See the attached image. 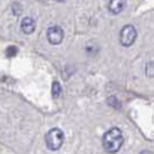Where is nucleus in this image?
<instances>
[{"mask_svg": "<svg viewBox=\"0 0 154 154\" xmlns=\"http://www.w3.org/2000/svg\"><path fill=\"white\" fill-rule=\"evenodd\" d=\"M124 143V138L122 131L117 128H112L109 131H107L102 139V145L106 152L114 154L121 149V147Z\"/></svg>", "mask_w": 154, "mask_h": 154, "instance_id": "obj_1", "label": "nucleus"}, {"mask_svg": "<svg viewBox=\"0 0 154 154\" xmlns=\"http://www.w3.org/2000/svg\"><path fill=\"white\" fill-rule=\"evenodd\" d=\"M45 143L49 149H51V151L59 149L62 147L63 143H64V132L58 128L51 129L46 133Z\"/></svg>", "mask_w": 154, "mask_h": 154, "instance_id": "obj_2", "label": "nucleus"}, {"mask_svg": "<svg viewBox=\"0 0 154 154\" xmlns=\"http://www.w3.org/2000/svg\"><path fill=\"white\" fill-rule=\"evenodd\" d=\"M137 38V30L132 24H128L123 27L119 34V42L123 46H130L134 43Z\"/></svg>", "mask_w": 154, "mask_h": 154, "instance_id": "obj_3", "label": "nucleus"}, {"mask_svg": "<svg viewBox=\"0 0 154 154\" xmlns=\"http://www.w3.org/2000/svg\"><path fill=\"white\" fill-rule=\"evenodd\" d=\"M46 37L50 44L52 45H57V44H60L64 39V31L60 27L58 26H54V27H50L48 29L46 32Z\"/></svg>", "mask_w": 154, "mask_h": 154, "instance_id": "obj_4", "label": "nucleus"}, {"mask_svg": "<svg viewBox=\"0 0 154 154\" xmlns=\"http://www.w3.org/2000/svg\"><path fill=\"white\" fill-rule=\"evenodd\" d=\"M35 28H36V23L32 17H24L21 21V30L24 34H27V35L32 34L35 31Z\"/></svg>", "mask_w": 154, "mask_h": 154, "instance_id": "obj_5", "label": "nucleus"}, {"mask_svg": "<svg viewBox=\"0 0 154 154\" xmlns=\"http://www.w3.org/2000/svg\"><path fill=\"white\" fill-rule=\"evenodd\" d=\"M125 7V0H110L108 8L110 13L112 14H119Z\"/></svg>", "mask_w": 154, "mask_h": 154, "instance_id": "obj_6", "label": "nucleus"}, {"mask_svg": "<svg viewBox=\"0 0 154 154\" xmlns=\"http://www.w3.org/2000/svg\"><path fill=\"white\" fill-rule=\"evenodd\" d=\"M60 93H62V86L59 82L56 81L52 84V95H54V97H58L60 95Z\"/></svg>", "mask_w": 154, "mask_h": 154, "instance_id": "obj_7", "label": "nucleus"}, {"mask_svg": "<svg viewBox=\"0 0 154 154\" xmlns=\"http://www.w3.org/2000/svg\"><path fill=\"white\" fill-rule=\"evenodd\" d=\"M16 52H17V50H16V48L14 46H9L7 49V54L9 57H13V56H15Z\"/></svg>", "mask_w": 154, "mask_h": 154, "instance_id": "obj_8", "label": "nucleus"}, {"mask_svg": "<svg viewBox=\"0 0 154 154\" xmlns=\"http://www.w3.org/2000/svg\"><path fill=\"white\" fill-rule=\"evenodd\" d=\"M148 71H149V73H148V77L152 78V77H153V63H152V62L148 64Z\"/></svg>", "mask_w": 154, "mask_h": 154, "instance_id": "obj_9", "label": "nucleus"}, {"mask_svg": "<svg viewBox=\"0 0 154 154\" xmlns=\"http://www.w3.org/2000/svg\"><path fill=\"white\" fill-rule=\"evenodd\" d=\"M141 154H152V153H151V152H143Z\"/></svg>", "mask_w": 154, "mask_h": 154, "instance_id": "obj_10", "label": "nucleus"}]
</instances>
